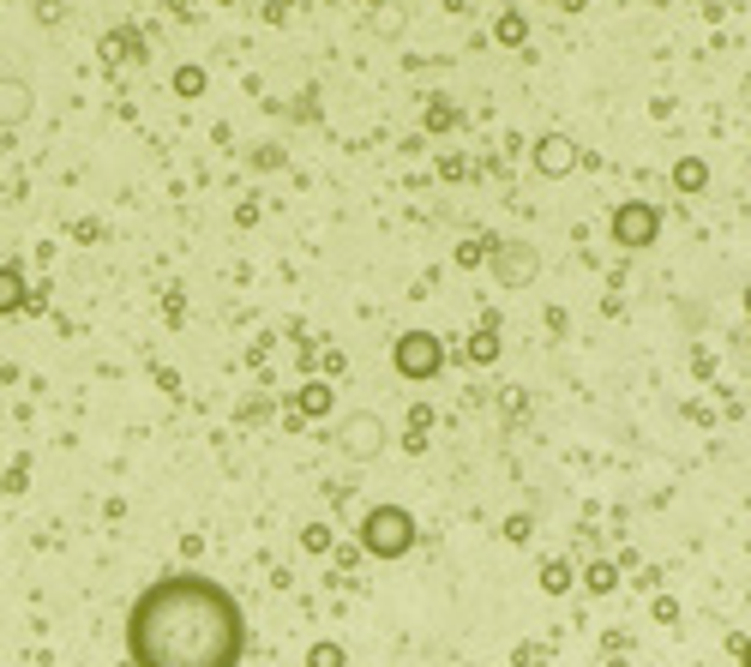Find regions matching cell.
Masks as SVG:
<instances>
[{
    "mask_svg": "<svg viewBox=\"0 0 751 667\" xmlns=\"http://www.w3.org/2000/svg\"><path fill=\"white\" fill-rule=\"evenodd\" d=\"M367 548L379 553V560H397V553H409V541H415V517L409 511H397V505H379L373 517H367Z\"/></svg>",
    "mask_w": 751,
    "mask_h": 667,
    "instance_id": "7a4b0ae2",
    "label": "cell"
},
{
    "mask_svg": "<svg viewBox=\"0 0 751 667\" xmlns=\"http://www.w3.org/2000/svg\"><path fill=\"white\" fill-rule=\"evenodd\" d=\"M397 367H403V373H433V367H440V343H433V337L397 343Z\"/></svg>",
    "mask_w": 751,
    "mask_h": 667,
    "instance_id": "3957f363",
    "label": "cell"
},
{
    "mask_svg": "<svg viewBox=\"0 0 751 667\" xmlns=\"http://www.w3.org/2000/svg\"><path fill=\"white\" fill-rule=\"evenodd\" d=\"M746 667H751V643H746Z\"/></svg>",
    "mask_w": 751,
    "mask_h": 667,
    "instance_id": "277c9868",
    "label": "cell"
},
{
    "mask_svg": "<svg viewBox=\"0 0 751 667\" xmlns=\"http://www.w3.org/2000/svg\"><path fill=\"white\" fill-rule=\"evenodd\" d=\"M132 667H241L246 614L205 572H163L127 607Z\"/></svg>",
    "mask_w": 751,
    "mask_h": 667,
    "instance_id": "6da1fadb",
    "label": "cell"
}]
</instances>
